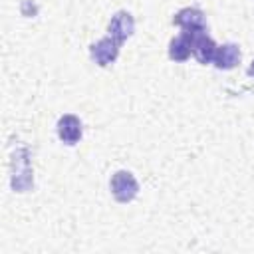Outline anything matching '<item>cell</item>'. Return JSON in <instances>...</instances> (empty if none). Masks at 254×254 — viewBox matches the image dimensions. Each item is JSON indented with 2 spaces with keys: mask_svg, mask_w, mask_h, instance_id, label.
Wrapping results in <instances>:
<instances>
[{
  "mask_svg": "<svg viewBox=\"0 0 254 254\" xmlns=\"http://www.w3.org/2000/svg\"><path fill=\"white\" fill-rule=\"evenodd\" d=\"M189 56H190V40L183 32L181 36L171 40V44H169V58L175 60V62H185V60H189Z\"/></svg>",
  "mask_w": 254,
  "mask_h": 254,
  "instance_id": "obj_9",
  "label": "cell"
},
{
  "mask_svg": "<svg viewBox=\"0 0 254 254\" xmlns=\"http://www.w3.org/2000/svg\"><path fill=\"white\" fill-rule=\"evenodd\" d=\"M190 40V54L200 62V64H210L214 60L216 44L204 34V30L198 32H185Z\"/></svg>",
  "mask_w": 254,
  "mask_h": 254,
  "instance_id": "obj_2",
  "label": "cell"
},
{
  "mask_svg": "<svg viewBox=\"0 0 254 254\" xmlns=\"http://www.w3.org/2000/svg\"><path fill=\"white\" fill-rule=\"evenodd\" d=\"M173 24L183 28V32H198L206 30V20L202 10L198 8H183L173 16Z\"/></svg>",
  "mask_w": 254,
  "mask_h": 254,
  "instance_id": "obj_5",
  "label": "cell"
},
{
  "mask_svg": "<svg viewBox=\"0 0 254 254\" xmlns=\"http://www.w3.org/2000/svg\"><path fill=\"white\" fill-rule=\"evenodd\" d=\"M133 30H135V20H133V16H131L129 12H125V10L117 12V14L111 18V22H109V36L115 38L119 44H123V42L133 34Z\"/></svg>",
  "mask_w": 254,
  "mask_h": 254,
  "instance_id": "obj_6",
  "label": "cell"
},
{
  "mask_svg": "<svg viewBox=\"0 0 254 254\" xmlns=\"http://www.w3.org/2000/svg\"><path fill=\"white\" fill-rule=\"evenodd\" d=\"M16 173L12 175V189L18 192H24L32 187V169H30V161H28V151L22 149L20 153H16Z\"/></svg>",
  "mask_w": 254,
  "mask_h": 254,
  "instance_id": "obj_4",
  "label": "cell"
},
{
  "mask_svg": "<svg viewBox=\"0 0 254 254\" xmlns=\"http://www.w3.org/2000/svg\"><path fill=\"white\" fill-rule=\"evenodd\" d=\"M248 75H254V62H252L250 67H248Z\"/></svg>",
  "mask_w": 254,
  "mask_h": 254,
  "instance_id": "obj_10",
  "label": "cell"
},
{
  "mask_svg": "<svg viewBox=\"0 0 254 254\" xmlns=\"http://www.w3.org/2000/svg\"><path fill=\"white\" fill-rule=\"evenodd\" d=\"M139 192V183L129 171H117L111 177V194L117 202H131Z\"/></svg>",
  "mask_w": 254,
  "mask_h": 254,
  "instance_id": "obj_1",
  "label": "cell"
},
{
  "mask_svg": "<svg viewBox=\"0 0 254 254\" xmlns=\"http://www.w3.org/2000/svg\"><path fill=\"white\" fill-rule=\"evenodd\" d=\"M81 121L79 117L67 113L64 117H60L58 121V137L65 143V145H75L81 139Z\"/></svg>",
  "mask_w": 254,
  "mask_h": 254,
  "instance_id": "obj_7",
  "label": "cell"
},
{
  "mask_svg": "<svg viewBox=\"0 0 254 254\" xmlns=\"http://www.w3.org/2000/svg\"><path fill=\"white\" fill-rule=\"evenodd\" d=\"M119 42L115 40V38H111V36H107V38H101L99 42H95L93 46H91V50H89V54H91V60L97 64V65H109L111 62H115L117 60V56H119Z\"/></svg>",
  "mask_w": 254,
  "mask_h": 254,
  "instance_id": "obj_3",
  "label": "cell"
},
{
  "mask_svg": "<svg viewBox=\"0 0 254 254\" xmlns=\"http://www.w3.org/2000/svg\"><path fill=\"white\" fill-rule=\"evenodd\" d=\"M240 56L242 54H240V48L236 44H222V46H216L212 64L218 69H232L240 62Z\"/></svg>",
  "mask_w": 254,
  "mask_h": 254,
  "instance_id": "obj_8",
  "label": "cell"
}]
</instances>
